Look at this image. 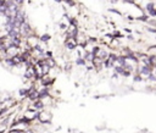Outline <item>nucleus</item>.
Instances as JSON below:
<instances>
[{"label":"nucleus","mask_w":156,"mask_h":133,"mask_svg":"<svg viewBox=\"0 0 156 133\" xmlns=\"http://www.w3.org/2000/svg\"><path fill=\"white\" fill-rule=\"evenodd\" d=\"M116 72H117V73H122V75H123V72H124V70H123V67H121V66H118V67H116Z\"/></svg>","instance_id":"11"},{"label":"nucleus","mask_w":156,"mask_h":133,"mask_svg":"<svg viewBox=\"0 0 156 133\" xmlns=\"http://www.w3.org/2000/svg\"><path fill=\"white\" fill-rule=\"evenodd\" d=\"M25 0H15V4L16 5H21V4H23Z\"/></svg>","instance_id":"12"},{"label":"nucleus","mask_w":156,"mask_h":133,"mask_svg":"<svg viewBox=\"0 0 156 133\" xmlns=\"http://www.w3.org/2000/svg\"><path fill=\"white\" fill-rule=\"evenodd\" d=\"M146 7H148V10H149V11H151V10L154 9V5H152V4H149Z\"/></svg>","instance_id":"13"},{"label":"nucleus","mask_w":156,"mask_h":133,"mask_svg":"<svg viewBox=\"0 0 156 133\" xmlns=\"http://www.w3.org/2000/svg\"><path fill=\"white\" fill-rule=\"evenodd\" d=\"M32 75H33V71H32V70H27L25 76H26L27 78H32Z\"/></svg>","instance_id":"6"},{"label":"nucleus","mask_w":156,"mask_h":133,"mask_svg":"<svg viewBox=\"0 0 156 133\" xmlns=\"http://www.w3.org/2000/svg\"><path fill=\"white\" fill-rule=\"evenodd\" d=\"M49 39H50V36H49V34H43V36L40 37V40H41V42H48Z\"/></svg>","instance_id":"5"},{"label":"nucleus","mask_w":156,"mask_h":133,"mask_svg":"<svg viewBox=\"0 0 156 133\" xmlns=\"http://www.w3.org/2000/svg\"><path fill=\"white\" fill-rule=\"evenodd\" d=\"M45 97H49L48 89H43V90L38 92V98H39V99H43V98H45Z\"/></svg>","instance_id":"2"},{"label":"nucleus","mask_w":156,"mask_h":133,"mask_svg":"<svg viewBox=\"0 0 156 133\" xmlns=\"http://www.w3.org/2000/svg\"><path fill=\"white\" fill-rule=\"evenodd\" d=\"M6 64H7L9 66H16V64L14 62L12 59H7V60H6Z\"/></svg>","instance_id":"8"},{"label":"nucleus","mask_w":156,"mask_h":133,"mask_svg":"<svg viewBox=\"0 0 156 133\" xmlns=\"http://www.w3.org/2000/svg\"><path fill=\"white\" fill-rule=\"evenodd\" d=\"M34 106L37 107V109H43V103H41V101H37V103H34Z\"/></svg>","instance_id":"7"},{"label":"nucleus","mask_w":156,"mask_h":133,"mask_svg":"<svg viewBox=\"0 0 156 133\" xmlns=\"http://www.w3.org/2000/svg\"><path fill=\"white\" fill-rule=\"evenodd\" d=\"M140 73H141V75H145V76H149V75H150V67L146 66V65L143 66V67L140 68Z\"/></svg>","instance_id":"1"},{"label":"nucleus","mask_w":156,"mask_h":133,"mask_svg":"<svg viewBox=\"0 0 156 133\" xmlns=\"http://www.w3.org/2000/svg\"><path fill=\"white\" fill-rule=\"evenodd\" d=\"M116 60H117V62L121 66H126V59H124V57H117Z\"/></svg>","instance_id":"3"},{"label":"nucleus","mask_w":156,"mask_h":133,"mask_svg":"<svg viewBox=\"0 0 156 133\" xmlns=\"http://www.w3.org/2000/svg\"><path fill=\"white\" fill-rule=\"evenodd\" d=\"M76 64L79 65V66H83V65H86V60H84V59H82V57H79V59H77Z\"/></svg>","instance_id":"4"},{"label":"nucleus","mask_w":156,"mask_h":133,"mask_svg":"<svg viewBox=\"0 0 156 133\" xmlns=\"http://www.w3.org/2000/svg\"><path fill=\"white\" fill-rule=\"evenodd\" d=\"M18 94L20 95H28V90H26V89H20V92H18Z\"/></svg>","instance_id":"9"},{"label":"nucleus","mask_w":156,"mask_h":133,"mask_svg":"<svg viewBox=\"0 0 156 133\" xmlns=\"http://www.w3.org/2000/svg\"><path fill=\"white\" fill-rule=\"evenodd\" d=\"M55 1H59V3H60V1H61V0H55Z\"/></svg>","instance_id":"17"},{"label":"nucleus","mask_w":156,"mask_h":133,"mask_svg":"<svg viewBox=\"0 0 156 133\" xmlns=\"http://www.w3.org/2000/svg\"><path fill=\"white\" fill-rule=\"evenodd\" d=\"M150 14H151L152 16H156V11H154V10H151V11H150Z\"/></svg>","instance_id":"14"},{"label":"nucleus","mask_w":156,"mask_h":133,"mask_svg":"<svg viewBox=\"0 0 156 133\" xmlns=\"http://www.w3.org/2000/svg\"><path fill=\"white\" fill-rule=\"evenodd\" d=\"M124 1H131L132 3V0H124Z\"/></svg>","instance_id":"16"},{"label":"nucleus","mask_w":156,"mask_h":133,"mask_svg":"<svg viewBox=\"0 0 156 133\" xmlns=\"http://www.w3.org/2000/svg\"><path fill=\"white\" fill-rule=\"evenodd\" d=\"M35 50H37V51H38V53H39L40 55H43V54H44V51H43V49H41V48H40L39 45H35Z\"/></svg>","instance_id":"10"},{"label":"nucleus","mask_w":156,"mask_h":133,"mask_svg":"<svg viewBox=\"0 0 156 133\" xmlns=\"http://www.w3.org/2000/svg\"><path fill=\"white\" fill-rule=\"evenodd\" d=\"M105 56H106V53L102 51V53H101V57H105Z\"/></svg>","instance_id":"15"}]
</instances>
